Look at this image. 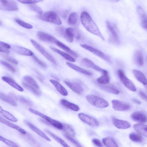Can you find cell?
<instances>
[{
    "mask_svg": "<svg viewBox=\"0 0 147 147\" xmlns=\"http://www.w3.org/2000/svg\"><path fill=\"white\" fill-rule=\"evenodd\" d=\"M78 117L82 121L91 127H96L99 126V123L95 119L87 115L80 113L78 114Z\"/></svg>",
    "mask_w": 147,
    "mask_h": 147,
    "instance_id": "cell-10",
    "label": "cell"
},
{
    "mask_svg": "<svg viewBox=\"0 0 147 147\" xmlns=\"http://www.w3.org/2000/svg\"><path fill=\"white\" fill-rule=\"evenodd\" d=\"M132 73L136 79L144 85L147 84V79L141 71L136 69L132 70Z\"/></svg>",
    "mask_w": 147,
    "mask_h": 147,
    "instance_id": "cell-21",
    "label": "cell"
},
{
    "mask_svg": "<svg viewBox=\"0 0 147 147\" xmlns=\"http://www.w3.org/2000/svg\"><path fill=\"white\" fill-rule=\"evenodd\" d=\"M37 37L40 40L56 44L58 40L54 36L41 31H38L37 33Z\"/></svg>",
    "mask_w": 147,
    "mask_h": 147,
    "instance_id": "cell-15",
    "label": "cell"
},
{
    "mask_svg": "<svg viewBox=\"0 0 147 147\" xmlns=\"http://www.w3.org/2000/svg\"><path fill=\"white\" fill-rule=\"evenodd\" d=\"M60 102L61 104L63 106L72 110L77 111L80 110V107L77 105L71 103L66 100L62 99Z\"/></svg>",
    "mask_w": 147,
    "mask_h": 147,
    "instance_id": "cell-26",
    "label": "cell"
},
{
    "mask_svg": "<svg viewBox=\"0 0 147 147\" xmlns=\"http://www.w3.org/2000/svg\"><path fill=\"white\" fill-rule=\"evenodd\" d=\"M113 2H118L119 0H109Z\"/></svg>",
    "mask_w": 147,
    "mask_h": 147,
    "instance_id": "cell-56",
    "label": "cell"
},
{
    "mask_svg": "<svg viewBox=\"0 0 147 147\" xmlns=\"http://www.w3.org/2000/svg\"><path fill=\"white\" fill-rule=\"evenodd\" d=\"M78 15L76 13H72L70 14L68 19V23L71 25H74L77 23Z\"/></svg>",
    "mask_w": 147,
    "mask_h": 147,
    "instance_id": "cell-41",
    "label": "cell"
},
{
    "mask_svg": "<svg viewBox=\"0 0 147 147\" xmlns=\"http://www.w3.org/2000/svg\"><path fill=\"white\" fill-rule=\"evenodd\" d=\"M80 20L82 25L86 30L105 40V38L97 26L88 13L85 11L82 12Z\"/></svg>",
    "mask_w": 147,
    "mask_h": 147,
    "instance_id": "cell-1",
    "label": "cell"
},
{
    "mask_svg": "<svg viewBox=\"0 0 147 147\" xmlns=\"http://www.w3.org/2000/svg\"><path fill=\"white\" fill-rule=\"evenodd\" d=\"M134 59L136 63L139 66L143 65L144 63L143 57L141 51L137 50L134 55Z\"/></svg>",
    "mask_w": 147,
    "mask_h": 147,
    "instance_id": "cell-28",
    "label": "cell"
},
{
    "mask_svg": "<svg viewBox=\"0 0 147 147\" xmlns=\"http://www.w3.org/2000/svg\"><path fill=\"white\" fill-rule=\"evenodd\" d=\"M66 85L74 92L78 94H80L83 92V89L81 84L76 82L64 81Z\"/></svg>",
    "mask_w": 147,
    "mask_h": 147,
    "instance_id": "cell-12",
    "label": "cell"
},
{
    "mask_svg": "<svg viewBox=\"0 0 147 147\" xmlns=\"http://www.w3.org/2000/svg\"><path fill=\"white\" fill-rule=\"evenodd\" d=\"M0 112L4 117L11 121L16 122L18 121L17 119L12 114L3 110L1 107H0Z\"/></svg>",
    "mask_w": 147,
    "mask_h": 147,
    "instance_id": "cell-36",
    "label": "cell"
},
{
    "mask_svg": "<svg viewBox=\"0 0 147 147\" xmlns=\"http://www.w3.org/2000/svg\"><path fill=\"white\" fill-rule=\"evenodd\" d=\"M0 140L1 141L3 142L7 145L11 147H17L18 146L16 143L9 140L8 139H6L1 136H0Z\"/></svg>",
    "mask_w": 147,
    "mask_h": 147,
    "instance_id": "cell-44",
    "label": "cell"
},
{
    "mask_svg": "<svg viewBox=\"0 0 147 147\" xmlns=\"http://www.w3.org/2000/svg\"><path fill=\"white\" fill-rule=\"evenodd\" d=\"M29 7L32 11L40 14V15L42 13V9L40 7L36 5H31L29 6Z\"/></svg>",
    "mask_w": 147,
    "mask_h": 147,
    "instance_id": "cell-47",
    "label": "cell"
},
{
    "mask_svg": "<svg viewBox=\"0 0 147 147\" xmlns=\"http://www.w3.org/2000/svg\"><path fill=\"white\" fill-rule=\"evenodd\" d=\"M45 131L51 136L53 139L64 147H69V146L66 142L61 138L55 134L50 131L46 129Z\"/></svg>",
    "mask_w": 147,
    "mask_h": 147,
    "instance_id": "cell-32",
    "label": "cell"
},
{
    "mask_svg": "<svg viewBox=\"0 0 147 147\" xmlns=\"http://www.w3.org/2000/svg\"><path fill=\"white\" fill-rule=\"evenodd\" d=\"M2 56L5 59L12 63L16 65L18 63L17 60L7 55H3Z\"/></svg>",
    "mask_w": 147,
    "mask_h": 147,
    "instance_id": "cell-50",
    "label": "cell"
},
{
    "mask_svg": "<svg viewBox=\"0 0 147 147\" xmlns=\"http://www.w3.org/2000/svg\"><path fill=\"white\" fill-rule=\"evenodd\" d=\"M24 122L33 131L47 141H51V139L48 136L36 126L26 120H25Z\"/></svg>",
    "mask_w": 147,
    "mask_h": 147,
    "instance_id": "cell-17",
    "label": "cell"
},
{
    "mask_svg": "<svg viewBox=\"0 0 147 147\" xmlns=\"http://www.w3.org/2000/svg\"><path fill=\"white\" fill-rule=\"evenodd\" d=\"M64 136L69 142L72 143L76 146L81 147L82 146L76 140L72 138V137L64 133Z\"/></svg>",
    "mask_w": 147,
    "mask_h": 147,
    "instance_id": "cell-45",
    "label": "cell"
},
{
    "mask_svg": "<svg viewBox=\"0 0 147 147\" xmlns=\"http://www.w3.org/2000/svg\"><path fill=\"white\" fill-rule=\"evenodd\" d=\"M112 121L113 125L119 129H125L131 126L130 124L128 121L118 119L114 117H112Z\"/></svg>",
    "mask_w": 147,
    "mask_h": 147,
    "instance_id": "cell-13",
    "label": "cell"
},
{
    "mask_svg": "<svg viewBox=\"0 0 147 147\" xmlns=\"http://www.w3.org/2000/svg\"><path fill=\"white\" fill-rule=\"evenodd\" d=\"M102 142L107 147H118L116 142L113 138L107 137L103 138Z\"/></svg>",
    "mask_w": 147,
    "mask_h": 147,
    "instance_id": "cell-30",
    "label": "cell"
},
{
    "mask_svg": "<svg viewBox=\"0 0 147 147\" xmlns=\"http://www.w3.org/2000/svg\"><path fill=\"white\" fill-rule=\"evenodd\" d=\"M56 44L61 48L74 57H77L78 56V55L75 52L59 40L57 41Z\"/></svg>",
    "mask_w": 147,
    "mask_h": 147,
    "instance_id": "cell-29",
    "label": "cell"
},
{
    "mask_svg": "<svg viewBox=\"0 0 147 147\" xmlns=\"http://www.w3.org/2000/svg\"><path fill=\"white\" fill-rule=\"evenodd\" d=\"M16 22L20 26L28 29H31L33 28L32 25L26 23L22 20L18 18L15 19Z\"/></svg>",
    "mask_w": 147,
    "mask_h": 147,
    "instance_id": "cell-43",
    "label": "cell"
},
{
    "mask_svg": "<svg viewBox=\"0 0 147 147\" xmlns=\"http://www.w3.org/2000/svg\"><path fill=\"white\" fill-rule=\"evenodd\" d=\"M118 74L122 82L127 88L133 92L136 91V87L134 83L125 76L122 70H118Z\"/></svg>",
    "mask_w": 147,
    "mask_h": 147,
    "instance_id": "cell-6",
    "label": "cell"
},
{
    "mask_svg": "<svg viewBox=\"0 0 147 147\" xmlns=\"http://www.w3.org/2000/svg\"><path fill=\"white\" fill-rule=\"evenodd\" d=\"M23 78L26 83L34 86L38 89L39 88V86L35 80L32 77L26 76H24Z\"/></svg>",
    "mask_w": 147,
    "mask_h": 147,
    "instance_id": "cell-40",
    "label": "cell"
},
{
    "mask_svg": "<svg viewBox=\"0 0 147 147\" xmlns=\"http://www.w3.org/2000/svg\"><path fill=\"white\" fill-rule=\"evenodd\" d=\"M81 63L85 66L100 72L102 74L108 72L107 70L96 65L92 61L88 59L83 58L81 61Z\"/></svg>",
    "mask_w": 147,
    "mask_h": 147,
    "instance_id": "cell-14",
    "label": "cell"
},
{
    "mask_svg": "<svg viewBox=\"0 0 147 147\" xmlns=\"http://www.w3.org/2000/svg\"><path fill=\"white\" fill-rule=\"evenodd\" d=\"M12 96L14 100H18L25 105L29 106H30L32 105V103L30 100L23 96H16L14 95V94H12Z\"/></svg>",
    "mask_w": 147,
    "mask_h": 147,
    "instance_id": "cell-38",
    "label": "cell"
},
{
    "mask_svg": "<svg viewBox=\"0 0 147 147\" xmlns=\"http://www.w3.org/2000/svg\"><path fill=\"white\" fill-rule=\"evenodd\" d=\"M138 11L141 19V24L143 27L147 30V16L143 9L138 6Z\"/></svg>",
    "mask_w": 147,
    "mask_h": 147,
    "instance_id": "cell-25",
    "label": "cell"
},
{
    "mask_svg": "<svg viewBox=\"0 0 147 147\" xmlns=\"http://www.w3.org/2000/svg\"><path fill=\"white\" fill-rule=\"evenodd\" d=\"M66 64L71 68L79 72L88 76H91L92 73L85 69H83L75 65L67 62Z\"/></svg>",
    "mask_w": 147,
    "mask_h": 147,
    "instance_id": "cell-27",
    "label": "cell"
},
{
    "mask_svg": "<svg viewBox=\"0 0 147 147\" xmlns=\"http://www.w3.org/2000/svg\"><path fill=\"white\" fill-rule=\"evenodd\" d=\"M101 76L96 79L99 83L105 84L109 83L110 81V77L108 72L102 74Z\"/></svg>",
    "mask_w": 147,
    "mask_h": 147,
    "instance_id": "cell-35",
    "label": "cell"
},
{
    "mask_svg": "<svg viewBox=\"0 0 147 147\" xmlns=\"http://www.w3.org/2000/svg\"><path fill=\"white\" fill-rule=\"evenodd\" d=\"M2 79L4 81L17 90L20 92L24 91V89L23 88L18 84L11 78L8 77L3 76L2 77Z\"/></svg>",
    "mask_w": 147,
    "mask_h": 147,
    "instance_id": "cell-22",
    "label": "cell"
},
{
    "mask_svg": "<svg viewBox=\"0 0 147 147\" xmlns=\"http://www.w3.org/2000/svg\"><path fill=\"white\" fill-rule=\"evenodd\" d=\"M129 137L131 141L135 142H140L143 139L142 137L140 135L135 132L130 134Z\"/></svg>",
    "mask_w": 147,
    "mask_h": 147,
    "instance_id": "cell-39",
    "label": "cell"
},
{
    "mask_svg": "<svg viewBox=\"0 0 147 147\" xmlns=\"http://www.w3.org/2000/svg\"><path fill=\"white\" fill-rule=\"evenodd\" d=\"M111 103L113 109L116 111H125L129 110L130 108V106L129 104L119 100H112Z\"/></svg>",
    "mask_w": 147,
    "mask_h": 147,
    "instance_id": "cell-11",
    "label": "cell"
},
{
    "mask_svg": "<svg viewBox=\"0 0 147 147\" xmlns=\"http://www.w3.org/2000/svg\"><path fill=\"white\" fill-rule=\"evenodd\" d=\"M80 46L83 48L92 53L104 60L109 63H111V60L110 57L102 52L86 44H80Z\"/></svg>",
    "mask_w": 147,
    "mask_h": 147,
    "instance_id": "cell-7",
    "label": "cell"
},
{
    "mask_svg": "<svg viewBox=\"0 0 147 147\" xmlns=\"http://www.w3.org/2000/svg\"><path fill=\"white\" fill-rule=\"evenodd\" d=\"M63 36L67 41L69 42H72L75 36V30L71 28H67Z\"/></svg>",
    "mask_w": 147,
    "mask_h": 147,
    "instance_id": "cell-24",
    "label": "cell"
},
{
    "mask_svg": "<svg viewBox=\"0 0 147 147\" xmlns=\"http://www.w3.org/2000/svg\"><path fill=\"white\" fill-rule=\"evenodd\" d=\"M0 121L1 122L9 127L17 130L22 134H25L26 133L25 131L18 126L8 121L1 117H0Z\"/></svg>",
    "mask_w": 147,
    "mask_h": 147,
    "instance_id": "cell-23",
    "label": "cell"
},
{
    "mask_svg": "<svg viewBox=\"0 0 147 147\" xmlns=\"http://www.w3.org/2000/svg\"><path fill=\"white\" fill-rule=\"evenodd\" d=\"M133 127L138 133L147 138V125L137 123L134 125Z\"/></svg>",
    "mask_w": 147,
    "mask_h": 147,
    "instance_id": "cell-20",
    "label": "cell"
},
{
    "mask_svg": "<svg viewBox=\"0 0 147 147\" xmlns=\"http://www.w3.org/2000/svg\"><path fill=\"white\" fill-rule=\"evenodd\" d=\"M103 90L115 94H118L119 93V91L114 88L106 86H102L101 87Z\"/></svg>",
    "mask_w": 147,
    "mask_h": 147,
    "instance_id": "cell-42",
    "label": "cell"
},
{
    "mask_svg": "<svg viewBox=\"0 0 147 147\" xmlns=\"http://www.w3.org/2000/svg\"><path fill=\"white\" fill-rule=\"evenodd\" d=\"M0 51L3 52L7 54H9L10 53V51L7 49L5 48L2 47L0 46Z\"/></svg>",
    "mask_w": 147,
    "mask_h": 147,
    "instance_id": "cell-54",
    "label": "cell"
},
{
    "mask_svg": "<svg viewBox=\"0 0 147 147\" xmlns=\"http://www.w3.org/2000/svg\"><path fill=\"white\" fill-rule=\"evenodd\" d=\"M23 86L36 96H40L41 95L40 92L34 86L26 82H22Z\"/></svg>",
    "mask_w": 147,
    "mask_h": 147,
    "instance_id": "cell-31",
    "label": "cell"
},
{
    "mask_svg": "<svg viewBox=\"0 0 147 147\" xmlns=\"http://www.w3.org/2000/svg\"><path fill=\"white\" fill-rule=\"evenodd\" d=\"M0 9L8 11H15L18 9L17 3L12 0H0Z\"/></svg>",
    "mask_w": 147,
    "mask_h": 147,
    "instance_id": "cell-8",
    "label": "cell"
},
{
    "mask_svg": "<svg viewBox=\"0 0 147 147\" xmlns=\"http://www.w3.org/2000/svg\"><path fill=\"white\" fill-rule=\"evenodd\" d=\"M1 63L9 71L12 72H14L16 69L12 66L9 63L3 61H1Z\"/></svg>",
    "mask_w": 147,
    "mask_h": 147,
    "instance_id": "cell-46",
    "label": "cell"
},
{
    "mask_svg": "<svg viewBox=\"0 0 147 147\" xmlns=\"http://www.w3.org/2000/svg\"><path fill=\"white\" fill-rule=\"evenodd\" d=\"M87 101L92 105L99 108H104L109 106L108 102L103 98L92 95H88L86 96Z\"/></svg>",
    "mask_w": 147,
    "mask_h": 147,
    "instance_id": "cell-2",
    "label": "cell"
},
{
    "mask_svg": "<svg viewBox=\"0 0 147 147\" xmlns=\"http://www.w3.org/2000/svg\"><path fill=\"white\" fill-rule=\"evenodd\" d=\"M38 18L44 21L48 22L55 24L60 25L61 21L57 15L53 11H49L45 12L38 16Z\"/></svg>",
    "mask_w": 147,
    "mask_h": 147,
    "instance_id": "cell-3",
    "label": "cell"
},
{
    "mask_svg": "<svg viewBox=\"0 0 147 147\" xmlns=\"http://www.w3.org/2000/svg\"><path fill=\"white\" fill-rule=\"evenodd\" d=\"M33 58L36 62L41 67L46 68L47 67V65L44 62L39 59L35 56H33Z\"/></svg>",
    "mask_w": 147,
    "mask_h": 147,
    "instance_id": "cell-49",
    "label": "cell"
},
{
    "mask_svg": "<svg viewBox=\"0 0 147 147\" xmlns=\"http://www.w3.org/2000/svg\"><path fill=\"white\" fill-rule=\"evenodd\" d=\"M93 143L96 146L98 147H102V146L100 141L98 139H93L92 140Z\"/></svg>",
    "mask_w": 147,
    "mask_h": 147,
    "instance_id": "cell-51",
    "label": "cell"
},
{
    "mask_svg": "<svg viewBox=\"0 0 147 147\" xmlns=\"http://www.w3.org/2000/svg\"><path fill=\"white\" fill-rule=\"evenodd\" d=\"M63 130L65 134L71 136L73 137L75 135V132L72 128L70 125L68 124H63Z\"/></svg>",
    "mask_w": 147,
    "mask_h": 147,
    "instance_id": "cell-37",
    "label": "cell"
},
{
    "mask_svg": "<svg viewBox=\"0 0 147 147\" xmlns=\"http://www.w3.org/2000/svg\"><path fill=\"white\" fill-rule=\"evenodd\" d=\"M106 24L109 34L110 41L115 44L119 43V37L115 26L108 21H106Z\"/></svg>",
    "mask_w": 147,
    "mask_h": 147,
    "instance_id": "cell-9",
    "label": "cell"
},
{
    "mask_svg": "<svg viewBox=\"0 0 147 147\" xmlns=\"http://www.w3.org/2000/svg\"><path fill=\"white\" fill-rule=\"evenodd\" d=\"M0 98L2 100L13 106L16 107L17 105L16 102L11 97L7 96L1 92L0 93Z\"/></svg>",
    "mask_w": 147,
    "mask_h": 147,
    "instance_id": "cell-33",
    "label": "cell"
},
{
    "mask_svg": "<svg viewBox=\"0 0 147 147\" xmlns=\"http://www.w3.org/2000/svg\"><path fill=\"white\" fill-rule=\"evenodd\" d=\"M43 0H17V1L23 3L31 4L41 1Z\"/></svg>",
    "mask_w": 147,
    "mask_h": 147,
    "instance_id": "cell-48",
    "label": "cell"
},
{
    "mask_svg": "<svg viewBox=\"0 0 147 147\" xmlns=\"http://www.w3.org/2000/svg\"><path fill=\"white\" fill-rule=\"evenodd\" d=\"M30 41L34 47L44 57L52 63L56 64L55 58L43 47L33 39H30Z\"/></svg>",
    "mask_w": 147,
    "mask_h": 147,
    "instance_id": "cell-5",
    "label": "cell"
},
{
    "mask_svg": "<svg viewBox=\"0 0 147 147\" xmlns=\"http://www.w3.org/2000/svg\"><path fill=\"white\" fill-rule=\"evenodd\" d=\"M52 50L61 55L67 60L71 62H74L76 60L70 55L65 52H63L53 47H51Z\"/></svg>",
    "mask_w": 147,
    "mask_h": 147,
    "instance_id": "cell-34",
    "label": "cell"
},
{
    "mask_svg": "<svg viewBox=\"0 0 147 147\" xmlns=\"http://www.w3.org/2000/svg\"><path fill=\"white\" fill-rule=\"evenodd\" d=\"M49 81L61 94L64 96L68 95V93L66 89L58 82L52 79L50 80Z\"/></svg>",
    "mask_w": 147,
    "mask_h": 147,
    "instance_id": "cell-19",
    "label": "cell"
},
{
    "mask_svg": "<svg viewBox=\"0 0 147 147\" xmlns=\"http://www.w3.org/2000/svg\"><path fill=\"white\" fill-rule=\"evenodd\" d=\"M12 49L16 53L22 55L28 56L33 55V53L31 51L21 46H14L12 47Z\"/></svg>",
    "mask_w": 147,
    "mask_h": 147,
    "instance_id": "cell-18",
    "label": "cell"
},
{
    "mask_svg": "<svg viewBox=\"0 0 147 147\" xmlns=\"http://www.w3.org/2000/svg\"><path fill=\"white\" fill-rule=\"evenodd\" d=\"M139 95L142 99L147 101V95L144 92L141 91L139 92Z\"/></svg>",
    "mask_w": 147,
    "mask_h": 147,
    "instance_id": "cell-52",
    "label": "cell"
},
{
    "mask_svg": "<svg viewBox=\"0 0 147 147\" xmlns=\"http://www.w3.org/2000/svg\"><path fill=\"white\" fill-rule=\"evenodd\" d=\"M131 117L134 121L141 123H146L147 120L146 115L140 111H136L132 113L131 115Z\"/></svg>",
    "mask_w": 147,
    "mask_h": 147,
    "instance_id": "cell-16",
    "label": "cell"
},
{
    "mask_svg": "<svg viewBox=\"0 0 147 147\" xmlns=\"http://www.w3.org/2000/svg\"><path fill=\"white\" fill-rule=\"evenodd\" d=\"M131 100L135 103L138 105H140L141 103V101L136 98H132L131 99Z\"/></svg>",
    "mask_w": 147,
    "mask_h": 147,
    "instance_id": "cell-55",
    "label": "cell"
},
{
    "mask_svg": "<svg viewBox=\"0 0 147 147\" xmlns=\"http://www.w3.org/2000/svg\"><path fill=\"white\" fill-rule=\"evenodd\" d=\"M0 46L7 49H10L11 47L8 44L1 41L0 42Z\"/></svg>",
    "mask_w": 147,
    "mask_h": 147,
    "instance_id": "cell-53",
    "label": "cell"
},
{
    "mask_svg": "<svg viewBox=\"0 0 147 147\" xmlns=\"http://www.w3.org/2000/svg\"><path fill=\"white\" fill-rule=\"evenodd\" d=\"M29 111L32 113L38 115L44 119L55 127L59 129H63V125L59 121L47 116L46 115L31 108H29Z\"/></svg>",
    "mask_w": 147,
    "mask_h": 147,
    "instance_id": "cell-4",
    "label": "cell"
}]
</instances>
